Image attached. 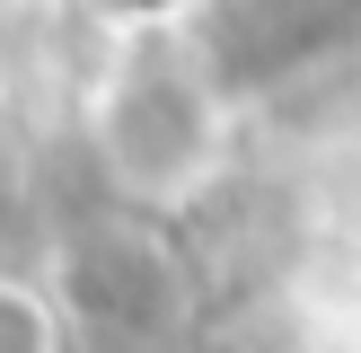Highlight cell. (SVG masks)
<instances>
[{
    "instance_id": "6da1fadb",
    "label": "cell",
    "mask_w": 361,
    "mask_h": 353,
    "mask_svg": "<svg viewBox=\"0 0 361 353\" xmlns=\"http://www.w3.org/2000/svg\"><path fill=\"white\" fill-rule=\"evenodd\" d=\"M0 353H62V318L44 309V292L0 274Z\"/></svg>"
}]
</instances>
